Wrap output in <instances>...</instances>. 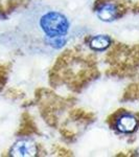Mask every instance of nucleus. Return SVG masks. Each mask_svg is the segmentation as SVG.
I'll return each mask as SVG.
<instances>
[{
  "label": "nucleus",
  "mask_w": 139,
  "mask_h": 157,
  "mask_svg": "<svg viewBox=\"0 0 139 157\" xmlns=\"http://www.w3.org/2000/svg\"><path fill=\"white\" fill-rule=\"evenodd\" d=\"M11 155L16 157H32L37 155V146L34 141L23 139L17 141L11 150Z\"/></svg>",
  "instance_id": "nucleus-2"
},
{
  "label": "nucleus",
  "mask_w": 139,
  "mask_h": 157,
  "mask_svg": "<svg viewBox=\"0 0 139 157\" xmlns=\"http://www.w3.org/2000/svg\"><path fill=\"white\" fill-rule=\"evenodd\" d=\"M97 16L103 21H112L117 16V7L111 3L105 4L98 10Z\"/></svg>",
  "instance_id": "nucleus-4"
},
{
  "label": "nucleus",
  "mask_w": 139,
  "mask_h": 157,
  "mask_svg": "<svg viewBox=\"0 0 139 157\" xmlns=\"http://www.w3.org/2000/svg\"><path fill=\"white\" fill-rule=\"evenodd\" d=\"M40 25L43 32L49 38L65 36L69 29L66 17L58 12H49L45 14L40 20Z\"/></svg>",
  "instance_id": "nucleus-1"
},
{
  "label": "nucleus",
  "mask_w": 139,
  "mask_h": 157,
  "mask_svg": "<svg viewBox=\"0 0 139 157\" xmlns=\"http://www.w3.org/2000/svg\"><path fill=\"white\" fill-rule=\"evenodd\" d=\"M49 43L51 46L55 47V48H60L65 44V39L64 36H59V37H51L49 38Z\"/></svg>",
  "instance_id": "nucleus-6"
},
{
  "label": "nucleus",
  "mask_w": 139,
  "mask_h": 157,
  "mask_svg": "<svg viewBox=\"0 0 139 157\" xmlns=\"http://www.w3.org/2000/svg\"><path fill=\"white\" fill-rule=\"evenodd\" d=\"M116 127L119 131L125 133H131L137 127V121L130 114H123L116 121Z\"/></svg>",
  "instance_id": "nucleus-3"
},
{
  "label": "nucleus",
  "mask_w": 139,
  "mask_h": 157,
  "mask_svg": "<svg viewBox=\"0 0 139 157\" xmlns=\"http://www.w3.org/2000/svg\"><path fill=\"white\" fill-rule=\"evenodd\" d=\"M109 45H110L109 37L103 36V35L92 38L90 41V46L95 50H103L107 48Z\"/></svg>",
  "instance_id": "nucleus-5"
}]
</instances>
